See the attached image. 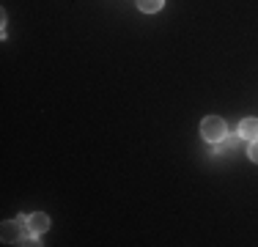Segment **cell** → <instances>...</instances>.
<instances>
[{
    "label": "cell",
    "instance_id": "obj_1",
    "mask_svg": "<svg viewBox=\"0 0 258 247\" xmlns=\"http://www.w3.org/2000/svg\"><path fill=\"white\" fill-rule=\"evenodd\" d=\"M225 132L228 129H225V121L220 115H206L201 121V135H204V140H209V143H223Z\"/></svg>",
    "mask_w": 258,
    "mask_h": 247
},
{
    "label": "cell",
    "instance_id": "obj_2",
    "mask_svg": "<svg viewBox=\"0 0 258 247\" xmlns=\"http://www.w3.org/2000/svg\"><path fill=\"white\" fill-rule=\"evenodd\" d=\"M28 231V228H25ZM22 222H20V217L17 220H6L3 222V228H0V239H3L6 244H22Z\"/></svg>",
    "mask_w": 258,
    "mask_h": 247
},
{
    "label": "cell",
    "instance_id": "obj_3",
    "mask_svg": "<svg viewBox=\"0 0 258 247\" xmlns=\"http://www.w3.org/2000/svg\"><path fill=\"white\" fill-rule=\"evenodd\" d=\"M25 228H28L30 236H41V233L50 228V217H47L44 212H36V214H30V217H25Z\"/></svg>",
    "mask_w": 258,
    "mask_h": 247
},
{
    "label": "cell",
    "instance_id": "obj_4",
    "mask_svg": "<svg viewBox=\"0 0 258 247\" xmlns=\"http://www.w3.org/2000/svg\"><path fill=\"white\" fill-rule=\"evenodd\" d=\"M239 135H242L244 140H258V118H242Z\"/></svg>",
    "mask_w": 258,
    "mask_h": 247
},
{
    "label": "cell",
    "instance_id": "obj_5",
    "mask_svg": "<svg viewBox=\"0 0 258 247\" xmlns=\"http://www.w3.org/2000/svg\"><path fill=\"white\" fill-rule=\"evenodd\" d=\"M162 6H165V0H138V9L146 11V14H157Z\"/></svg>",
    "mask_w": 258,
    "mask_h": 247
},
{
    "label": "cell",
    "instance_id": "obj_6",
    "mask_svg": "<svg viewBox=\"0 0 258 247\" xmlns=\"http://www.w3.org/2000/svg\"><path fill=\"white\" fill-rule=\"evenodd\" d=\"M247 157L258 162V140H250V148H247Z\"/></svg>",
    "mask_w": 258,
    "mask_h": 247
},
{
    "label": "cell",
    "instance_id": "obj_7",
    "mask_svg": "<svg viewBox=\"0 0 258 247\" xmlns=\"http://www.w3.org/2000/svg\"><path fill=\"white\" fill-rule=\"evenodd\" d=\"M212 154H214V157H220V154H223V143H212Z\"/></svg>",
    "mask_w": 258,
    "mask_h": 247
}]
</instances>
